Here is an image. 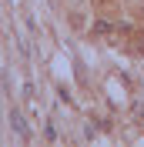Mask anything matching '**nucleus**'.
Returning <instances> with one entry per match:
<instances>
[{
  "label": "nucleus",
  "instance_id": "f257e3e1",
  "mask_svg": "<svg viewBox=\"0 0 144 147\" xmlns=\"http://www.w3.org/2000/svg\"><path fill=\"white\" fill-rule=\"evenodd\" d=\"M10 124H14V130H17L20 137H30V130H27V124H24V117H20L17 110H10Z\"/></svg>",
  "mask_w": 144,
  "mask_h": 147
},
{
  "label": "nucleus",
  "instance_id": "f03ea898",
  "mask_svg": "<svg viewBox=\"0 0 144 147\" xmlns=\"http://www.w3.org/2000/svg\"><path fill=\"white\" fill-rule=\"evenodd\" d=\"M94 34H101V37L111 34V24H107V20H97V24H94Z\"/></svg>",
  "mask_w": 144,
  "mask_h": 147
}]
</instances>
